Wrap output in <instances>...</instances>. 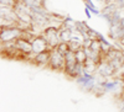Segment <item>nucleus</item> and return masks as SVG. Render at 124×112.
I'll list each match as a JSON object with an SVG mask.
<instances>
[{
    "label": "nucleus",
    "mask_w": 124,
    "mask_h": 112,
    "mask_svg": "<svg viewBox=\"0 0 124 112\" xmlns=\"http://www.w3.org/2000/svg\"><path fill=\"white\" fill-rule=\"evenodd\" d=\"M58 36H60L61 42H70L72 37H73V30L70 27H66L65 25H61L58 30Z\"/></svg>",
    "instance_id": "obj_7"
},
{
    "label": "nucleus",
    "mask_w": 124,
    "mask_h": 112,
    "mask_svg": "<svg viewBox=\"0 0 124 112\" xmlns=\"http://www.w3.org/2000/svg\"><path fill=\"white\" fill-rule=\"evenodd\" d=\"M99 41H101V52H102V54H103V56L107 54V53L109 52V50H110L113 47H114L112 43L107 42V41L104 39V37H102Z\"/></svg>",
    "instance_id": "obj_8"
},
{
    "label": "nucleus",
    "mask_w": 124,
    "mask_h": 112,
    "mask_svg": "<svg viewBox=\"0 0 124 112\" xmlns=\"http://www.w3.org/2000/svg\"><path fill=\"white\" fill-rule=\"evenodd\" d=\"M75 54H76V59H77L78 63H81V64H85L86 63V60H87V53H86L85 48L78 49L77 52H75Z\"/></svg>",
    "instance_id": "obj_9"
},
{
    "label": "nucleus",
    "mask_w": 124,
    "mask_h": 112,
    "mask_svg": "<svg viewBox=\"0 0 124 112\" xmlns=\"http://www.w3.org/2000/svg\"><path fill=\"white\" fill-rule=\"evenodd\" d=\"M50 57H51V49H47V50H44V52H40V53H36L32 58V62L36 65H40V67H45V65H48L50 63Z\"/></svg>",
    "instance_id": "obj_6"
},
{
    "label": "nucleus",
    "mask_w": 124,
    "mask_h": 112,
    "mask_svg": "<svg viewBox=\"0 0 124 112\" xmlns=\"http://www.w3.org/2000/svg\"><path fill=\"white\" fill-rule=\"evenodd\" d=\"M65 64H66L65 56L62 54L61 52H58L57 48H52V49H51V57H50L48 67L52 70H56V72H63Z\"/></svg>",
    "instance_id": "obj_2"
},
{
    "label": "nucleus",
    "mask_w": 124,
    "mask_h": 112,
    "mask_svg": "<svg viewBox=\"0 0 124 112\" xmlns=\"http://www.w3.org/2000/svg\"><path fill=\"white\" fill-rule=\"evenodd\" d=\"M31 43H32V50L34 53H40V52H44V50L51 49L50 44L46 41V38L42 35H36L32 39H31Z\"/></svg>",
    "instance_id": "obj_5"
},
{
    "label": "nucleus",
    "mask_w": 124,
    "mask_h": 112,
    "mask_svg": "<svg viewBox=\"0 0 124 112\" xmlns=\"http://www.w3.org/2000/svg\"><path fill=\"white\" fill-rule=\"evenodd\" d=\"M24 30L19 26H11V27H1V33H0V41L1 43L4 42H11L16 41L23 36Z\"/></svg>",
    "instance_id": "obj_1"
},
{
    "label": "nucleus",
    "mask_w": 124,
    "mask_h": 112,
    "mask_svg": "<svg viewBox=\"0 0 124 112\" xmlns=\"http://www.w3.org/2000/svg\"><path fill=\"white\" fill-rule=\"evenodd\" d=\"M19 3V0H0V6H5V7H10V9H15L16 4Z\"/></svg>",
    "instance_id": "obj_11"
},
{
    "label": "nucleus",
    "mask_w": 124,
    "mask_h": 112,
    "mask_svg": "<svg viewBox=\"0 0 124 112\" xmlns=\"http://www.w3.org/2000/svg\"><path fill=\"white\" fill-rule=\"evenodd\" d=\"M15 46H16V49L24 56V59H27V57H29L31 53H34L31 39H29V38H26V37H20V38H17L16 42H15Z\"/></svg>",
    "instance_id": "obj_4"
},
{
    "label": "nucleus",
    "mask_w": 124,
    "mask_h": 112,
    "mask_svg": "<svg viewBox=\"0 0 124 112\" xmlns=\"http://www.w3.org/2000/svg\"><path fill=\"white\" fill-rule=\"evenodd\" d=\"M56 48H57L58 52H61L63 56L68 52V50H71V49H70V44H68V42H60V43L57 44Z\"/></svg>",
    "instance_id": "obj_10"
},
{
    "label": "nucleus",
    "mask_w": 124,
    "mask_h": 112,
    "mask_svg": "<svg viewBox=\"0 0 124 112\" xmlns=\"http://www.w3.org/2000/svg\"><path fill=\"white\" fill-rule=\"evenodd\" d=\"M58 30H60V27H55V26L51 25V26H46L42 31H41V35L46 38L51 49L56 48L57 44L61 42L60 36H58Z\"/></svg>",
    "instance_id": "obj_3"
}]
</instances>
